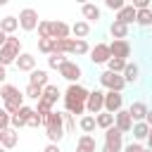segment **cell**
<instances>
[{
  "label": "cell",
  "mask_w": 152,
  "mask_h": 152,
  "mask_svg": "<svg viewBox=\"0 0 152 152\" xmlns=\"http://www.w3.org/2000/svg\"><path fill=\"white\" fill-rule=\"evenodd\" d=\"M59 97H62V93H59V88H57V86L48 83V86L43 88V100H48L50 104H55V102H57Z\"/></svg>",
  "instance_id": "obj_28"
},
{
  "label": "cell",
  "mask_w": 152,
  "mask_h": 152,
  "mask_svg": "<svg viewBox=\"0 0 152 152\" xmlns=\"http://www.w3.org/2000/svg\"><path fill=\"white\" fill-rule=\"evenodd\" d=\"M7 128H12V116L5 109H0V131H7Z\"/></svg>",
  "instance_id": "obj_39"
},
{
  "label": "cell",
  "mask_w": 152,
  "mask_h": 152,
  "mask_svg": "<svg viewBox=\"0 0 152 152\" xmlns=\"http://www.w3.org/2000/svg\"><path fill=\"white\" fill-rule=\"evenodd\" d=\"M147 150H152V128H150V135H147Z\"/></svg>",
  "instance_id": "obj_49"
},
{
  "label": "cell",
  "mask_w": 152,
  "mask_h": 152,
  "mask_svg": "<svg viewBox=\"0 0 152 152\" xmlns=\"http://www.w3.org/2000/svg\"><path fill=\"white\" fill-rule=\"evenodd\" d=\"M38 50L50 57V55L55 52V40H52V38H38Z\"/></svg>",
  "instance_id": "obj_32"
},
{
  "label": "cell",
  "mask_w": 152,
  "mask_h": 152,
  "mask_svg": "<svg viewBox=\"0 0 152 152\" xmlns=\"http://www.w3.org/2000/svg\"><path fill=\"white\" fill-rule=\"evenodd\" d=\"M133 140L135 142H142V140H147V135H150V126L145 124V121H138V124H133Z\"/></svg>",
  "instance_id": "obj_23"
},
{
  "label": "cell",
  "mask_w": 152,
  "mask_h": 152,
  "mask_svg": "<svg viewBox=\"0 0 152 152\" xmlns=\"http://www.w3.org/2000/svg\"><path fill=\"white\" fill-rule=\"evenodd\" d=\"M104 5H107L109 10H114V12H121L126 2H124V0H104Z\"/></svg>",
  "instance_id": "obj_40"
},
{
  "label": "cell",
  "mask_w": 152,
  "mask_h": 152,
  "mask_svg": "<svg viewBox=\"0 0 152 152\" xmlns=\"http://www.w3.org/2000/svg\"><path fill=\"white\" fill-rule=\"evenodd\" d=\"M0 152H7V150H5V147H2V145H0Z\"/></svg>",
  "instance_id": "obj_51"
},
{
  "label": "cell",
  "mask_w": 152,
  "mask_h": 152,
  "mask_svg": "<svg viewBox=\"0 0 152 152\" xmlns=\"http://www.w3.org/2000/svg\"><path fill=\"white\" fill-rule=\"evenodd\" d=\"M28 128H38V126H43V116L38 114V112H33V116L28 119V124H26Z\"/></svg>",
  "instance_id": "obj_41"
},
{
  "label": "cell",
  "mask_w": 152,
  "mask_h": 152,
  "mask_svg": "<svg viewBox=\"0 0 152 152\" xmlns=\"http://www.w3.org/2000/svg\"><path fill=\"white\" fill-rule=\"evenodd\" d=\"M124 69H126V62H124V59L112 57V59L107 62V71H112V74H124Z\"/></svg>",
  "instance_id": "obj_34"
},
{
  "label": "cell",
  "mask_w": 152,
  "mask_h": 152,
  "mask_svg": "<svg viewBox=\"0 0 152 152\" xmlns=\"http://www.w3.org/2000/svg\"><path fill=\"white\" fill-rule=\"evenodd\" d=\"M14 66H17L19 71H26V74H31V71L36 69V57H33L31 52H21V55L17 57V62H14Z\"/></svg>",
  "instance_id": "obj_16"
},
{
  "label": "cell",
  "mask_w": 152,
  "mask_h": 152,
  "mask_svg": "<svg viewBox=\"0 0 152 152\" xmlns=\"http://www.w3.org/2000/svg\"><path fill=\"white\" fill-rule=\"evenodd\" d=\"M5 43H7V33H2V31H0V50H2V45H5Z\"/></svg>",
  "instance_id": "obj_48"
},
{
  "label": "cell",
  "mask_w": 152,
  "mask_h": 152,
  "mask_svg": "<svg viewBox=\"0 0 152 152\" xmlns=\"http://www.w3.org/2000/svg\"><path fill=\"white\" fill-rule=\"evenodd\" d=\"M124 109V93H114V90H104V112L116 114Z\"/></svg>",
  "instance_id": "obj_8"
},
{
  "label": "cell",
  "mask_w": 152,
  "mask_h": 152,
  "mask_svg": "<svg viewBox=\"0 0 152 152\" xmlns=\"http://www.w3.org/2000/svg\"><path fill=\"white\" fill-rule=\"evenodd\" d=\"M81 14H83V21H88V24H97L100 19H102V10L95 5V2H83L81 5Z\"/></svg>",
  "instance_id": "obj_12"
},
{
  "label": "cell",
  "mask_w": 152,
  "mask_h": 152,
  "mask_svg": "<svg viewBox=\"0 0 152 152\" xmlns=\"http://www.w3.org/2000/svg\"><path fill=\"white\" fill-rule=\"evenodd\" d=\"M0 145H2V131H0Z\"/></svg>",
  "instance_id": "obj_50"
},
{
  "label": "cell",
  "mask_w": 152,
  "mask_h": 152,
  "mask_svg": "<svg viewBox=\"0 0 152 152\" xmlns=\"http://www.w3.org/2000/svg\"><path fill=\"white\" fill-rule=\"evenodd\" d=\"M109 52H112V57L128 62V57H131V43L128 40H112L109 43Z\"/></svg>",
  "instance_id": "obj_11"
},
{
  "label": "cell",
  "mask_w": 152,
  "mask_h": 152,
  "mask_svg": "<svg viewBox=\"0 0 152 152\" xmlns=\"http://www.w3.org/2000/svg\"><path fill=\"white\" fill-rule=\"evenodd\" d=\"M64 62H66V55H59V52H52V55L48 57V66H50V69H57V71H59V66H62Z\"/></svg>",
  "instance_id": "obj_33"
},
{
  "label": "cell",
  "mask_w": 152,
  "mask_h": 152,
  "mask_svg": "<svg viewBox=\"0 0 152 152\" xmlns=\"http://www.w3.org/2000/svg\"><path fill=\"white\" fill-rule=\"evenodd\" d=\"M86 112L97 116L100 112H104V90H90L88 102H86Z\"/></svg>",
  "instance_id": "obj_7"
},
{
  "label": "cell",
  "mask_w": 152,
  "mask_h": 152,
  "mask_svg": "<svg viewBox=\"0 0 152 152\" xmlns=\"http://www.w3.org/2000/svg\"><path fill=\"white\" fill-rule=\"evenodd\" d=\"M71 36V26L64 21H50V38L52 40H62Z\"/></svg>",
  "instance_id": "obj_14"
},
{
  "label": "cell",
  "mask_w": 152,
  "mask_h": 152,
  "mask_svg": "<svg viewBox=\"0 0 152 152\" xmlns=\"http://www.w3.org/2000/svg\"><path fill=\"white\" fill-rule=\"evenodd\" d=\"M142 152H152V150H142Z\"/></svg>",
  "instance_id": "obj_52"
},
{
  "label": "cell",
  "mask_w": 152,
  "mask_h": 152,
  "mask_svg": "<svg viewBox=\"0 0 152 152\" xmlns=\"http://www.w3.org/2000/svg\"><path fill=\"white\" fill-rule=\"evenodd\" d=\"M24 97H31V100H40L43 97V88H38V86H31V83H26V90H24Z\"/></svg>",
  "instance_id": "obj_35"
},
{
  "label": "cell",
  "mask_w": 152,
  "mask_h": 152,
  "mask_svg": "<svg viewBox=\"0 0 152 152\" xmlns=\"http://www.w3.org/2000/svg\"><path fill=\"white\" fill-rule=\"evenodd\" d=\"M71 33H74L78 40H86V36L90 33V24H88V21H83V19H78L76 24H71Z\"/></svg>",
  "instance_id": "obj_25"
},
{
  "label": "cell",
  "mask_w": 152,
  "mask_h": 152,
  "mask_svg": "<svg viewBox=\"0 0 152 152\" xmlns=\"http://www.w3.org/2000/svg\"><path fill=\"white\" fill-rule=\"evenodd\" d=\"M17 19H19V28H21V31H28V33H31V31H36V28H38V24H40L38 12H36L33 7H24V10L19 12V17H17Z\"/></svg>",
  "instance_id": "obj_5"
},
{
  "label": "cell",
  "mask_w": 152,
  "mask_h": 152,
  "mask_svg": "<svg viewBox=\"0 0 152 152\" xmlns=\"http://www.w3.org/2000/svg\"><path fill=\"white\" fill-rule=\"evenodd\" d=\"M76 152H95V138L88 133H81L76 140Z\"/></svg>",
  "instance_id": "obj_19"
},
{
  "label": "cell",
  "mask_w": 152,
  "mask_h": 152,
  "mask_svg": "<svg viewBox=\"0 0 152 152\" xmlns=\"http://www.w3.org/2000/svg\"><path fill=\"white\" fill-rule=\"evenodd\" d=\"M71 55H76V57L90 55V45H88V40H78V38H71Z\"/></svg>",
  "instance_id": "obj_26"
},
{
  "label": "cell",
  "mask_w": 152,
  "mask_h": 152,
  "mask_svg": "<svg viewBox=\"0 0 152 152\" xmlns=\"http://www.w3.org/2000/svg\"><path fill=\"white\" fill-rule=\"evenodd\" d=\"M17 28H19V19H17V17H12V14H10V17H2V19H0V31H2V33L14 36V31H17Z\"/></svg>",
  "instance_id": "obj_22"
},
{
  "label": "cell",
  "mask_w": 152,
  "mask_h": 152,
  "mask_svg": "<svg viewBox=\"0 0 152 152\" xmlns=\"http://www.w3.org/2000/svg\"><path fill=\"white\" fill-rule=\"evenodd\" d=\"M100 86L104 88V90H114V93H124V88H126V81H124V76L121 74H112V71H102L100 74Z\"/></svg>",
  "instance_id": "obj_4"
},
{
  "label": "cell",
  "mask_w": 152,
  "mask_h": 152,
  "mask_svg": "<svg viewBox=\"0 0 152 152\" xmlns=\"http://www.w3.org/2000/svg\"><path fill=\"white\" fill-rule=\"evenodd\" d=\"M38 38H50V21L48 19H40V24H38Z\"/></svg>",
  "instance_id": "obj_38"
},
{
  "label": "cell",
  "mask_w": 152,
  "mask_h": 152,
  "mask_svg": "<svg viewBox=\"0 0 152 152\" xmlns=\"http://www.w3.org/2000/svg\"><path fill=\"white\" fill-rule=\"evenodd\" d=\"M135 24H140V26H152V7H150V10H138Z\"/></svg>",
  "instance_id": "obj_31"
},
{
  "label": "cell",
  "mask_w": 152,
  "mask_h": 152,
  "mask_svg": "<svg viewBox=\"0 0 152 152\" xmlns=\"http://www.w3.org/2000/svg\"><path fill=\"white\" fill-rule=\"evenodd\" d=\"M135 10H150V0H133L131 2Z\"/></svg>",
  "instance_id": "obj_44"
},
{
  "label": "cell",
  "mask_w": 152,
  "mask_h": 152,
  "mask_svg": "<svg viewBox=\"0 0 152 152\" xmlns=\"http://www.w3.org/2000/svg\"><path fill=\"white\" fill-rule=\"evenodd\" d=\"M121 140H124V133H121L116 126H112V128H107V131H104V145H107L112 152H124Z\"/></svg>",
  "instance_id": "obj_9"
},
{
  "label": "cell",
  "mask_w": 152,
  "mask_h": 152,
  "mask_svg": "<svg viewBox=\"0 0 152 152\" xmlns=\"http://www.w3.org/2000/svg\"><path fill=\"white\" fill-rule=\"evenodd\" d=\"M109 33H112V38H114V40H126V38H128V26L114 19V21L109 24Z\"/></svg>",
  "instance_id": "obj_20"
},
{
  "label": "cell",
  "mask_w": 152,
  "mask_h": 152,
  "mask_svg": "<svg viewBox=\"0 0 152 152\" xmlns=\"http://www.w3.org/2000/svg\"><path fill=\"white\" fill-rule=\"evenodd\" d=\"M78 128H81L83 133H88V135H90V133L97 128V124H95V116H93V114H83V116L78 119Z\"/></svg>",
  "instance_id": "obj_27"
},
{
  "label": "cell",
  "mask_w": 152,
  "mask_h": 152,
  "mask_svg": "<svg viewBox=\"0 0 152 152\" xmlns=\"http://www.w3.org/2000/svg\"><path fill=\"white\" fill-rule=\"evenodd\" d=\"M43 152H62V150H59V145H57V142H48V145L43 147Z\"/></svg>",
  "instance_id": "obj_45"
},
{
  "label": "cell",
  "mask_w": 152,
  "mask_h": 152,
  "mask_svg": "<svg viewBox=\"0 0 152 152\" xmlns=\"http://www.w3.org/2000/svg\"><path fill=\"white\" fill-rule=\"evenodd\" d=\"M88 95H90V90L88 88H83L81 83H69V88L64 90V109L71 114V116H76V114H86V102H88Z\"/></svg>",
  "instance_id": "obj_1"
},
{
  "label": "cell",
  "mask_w": 152,
  "mask_h": 152,
  "mask_svg": "<svg viewBox=\"0 0 152 152\" xmlns=\"http://www.w3.org/2000/svg\"><path fill=\"white\" fill-rule=\"evenodd\" d=\"M135 17H138V10H135L133 5H124V10L116 12V21H121V24H126V26H131V24L135 21Z\"/></svg>",
  "instance_id": "obj_17"
},
{
  "label": "cell",
  "mask_w": 152,
  "mask_h": 152,
  "mask_svg": "<svg viewBox=\"0 0 152 152\" xmlns=\"http://www.w3.org/2000/svg\"><path fill=\"white\" fill-rule=\"evenodd\" d=\"M43 128H45V135H48V142H57L66 135L64 131V114L62 112H50L48 116H43Z\"/></svg>",
  "instance_id": "obj_2"
},
{
  "label": "cell",
  "mask_w": 152,
  "mask_h": 152,
  "mask_svg": "<svg viewBox=\"0 0 152 152\" xmlns=\"http://www.w3.org/2000/svg\"><path fill=\"white\" fill-rule=\"evenodd\" d=\"M52 107H55V104H50L48 100H43V97H40V100H38V104H36V112H38L40 116H48L50 112H55Z\"/></svg>",
  "instance_id": "obj_36"
},
{
  "label": "cell",
  "mask_w": 152,
  "mask_h": 152,
  "mask_svg": "<svg viewBox=\"0 0 152 152\" xmlns=\"http://www.w3.org/2000/svg\"><path fill=\"white\" fill-rule=\"evenodd\" d=\"M95 124H97V128L107 131V128L114 126V114H109V112H100V114L95 116Z\"/></svg>",
  "instance_id": "obj_29"
},
{
  "label": "cell",
  "mask_w": 152,
  "mask_h": 152,
  "mask_svg": "<svg viewBox=\"0 0 152 152\" xmlns=\"http://www.w3.org/2000/svg\"><path fill=\"white\" fill-rule=\"evenodd\" d=\"M24 126H26V121H24L19 114H14V116H12V128H14V131H19V128H24Z\"/></svg>",
  "instance_id": "obj_42"
},
{
  "label": "cell",
  "mask_w": 152,
  "mask_h": 152,
  "mask_svg": "<svg viewBox=\"0 0 152 152\" xmlns=\"http://www.w3.org/2000/svg\"><path fill=\"white\" fill-rule=\"evenodd\" d=\"M28 83L31 86H38V88H45L48 86V71L45 69H33L28 74Z\"/></svg>",
  "instance_id": "obj_21"
},
{
  "label": "cell",
  "mask_w": 152,
  "mask_h": 152,
  "mask_svg": "<svg viewBox=\"0 0 152 152\" xmlns=\"http://www.w3.org/2000/svg\"><path fill=\"white\" fill-rule=\"evenodd\" d=\"M114 126H116L121 133H131V131H133V119H131L128 109H121V112L114 114Z\"/></svg>",
  "instance_id": "obj_13"
},
{
  "label": "cell",
  "mask_w": 152,
  "mask_h": 152,
  "mask_svg": "<svg viewBox=\"0 0 152 152\" xmlns=\"http://www.w3.org/2000/svg\"><path fill=\"white\" fill-rule=\"evenodd\" d=\"M124 81H126V86L128 83H138L140 81V66L135 64V62H126V69H124Z\"/></svg>",
  "instance_id": "obj_18"
},
{
  "label": "cell",
  "mask_w": 152,
  "mask_h": 152,
  "mask_svg": "<svg viewBox=\"0 0 152 152\" xmlns=\"http://www.w3.org/2000/svg\"><path fill=\"white\" fill-rule=\"evenodd\" d=\"M5 78H7V66L0 64V86H5Z\"/></svg>",
  "instance_id": "obj_46"
},
{
  "label": "cell",
  "mask_w": 152,
  "mask_h": 152,
  "mask_svg": "<svg viewBox=\"0 0 152 152\" xmlns=\"http://www.w3.org/2000/svg\"><path fill=\"white\" fill-rule=\"evenodd\" d=\"M109 59H112L109 43H97L95 48H90V62L93 64H107Z\"/></svg>",
  "instance_id": "obj_10"
},
{
  "label": "cell",
  "mask_w": 152,
  "mask_h": 152,
  "mask_svg": "<svg viewBox=\"0 0 152 152\" xmlns=\"http://www.w3.org/2000/svg\"><path fill=\"white\" fill-rule=\"evenodd\" d=\"M17 95H21V93H19V88L12 86V83H5V86L0 88V100H2V102L12 100V97H17Z\"/></svg>",
  "instance_id": "obj_30"
},
{
  "label": "cell",
  "mask_w": 152,
  "mask_h": 152,
  "mask_svg": "<svg viewBox=\"0 0 152 152\" xmlns=\"http://www.w3.org/2000/svg\"><path fill=\"white\" fill-rule=\"evenodd\" d=\"M17 142H19V131H14V128L2 131V147H5V150L17 147Z\"/></svg>",
  "instance_id": "obj_24"
},
{
  "label": "cell",
  "mask_w": 152,
  "mask_h": 152,
  "mask_svg": "<svg viewBox=\"0 0 152 152\" xmlns=\"http://www.w3.org/2000/svg\"><path fill=\"white\" fill-rule=\"evenodd\" d=\"M64 114V131L66 133H74L76 131V116H71L69 112H62Z\"/></svg>",
  "instance_id": "obj_37"
},
{
  "label": "cell",
  "mask_w": 152,
  "mask_h": 152,
  "mask_svg": "<svg viewBox=\"0 0 152 152\" xmlns=\"http://www.w3.org/2000/svg\"><path fill=\"white\" fill-rule=\"evenodd\" d=\"M59 76H62V78H66L69 83H78V78L83 76V69H81V64H78V62L66 59V62L59 66Z\"/></svg>",
  "instance_id": "obj_6"
},
{
  "label": "cell",
  "mask_w": 152,
  "mask_h": 152,
  "mask_svg": "<svg viewBox=\"0 0 152 152\" xmlns=\"http://www.w3.org/2000/svg\"><path fill=\"white\" fill-rule=\"evenodd\" d=\"M145 124H147V126H150V128H152V109H150V112H147V116H145Z\"/></svg>",
  "instance_id": "obj_47"
},
{
  "label": "cell",
  "mask_w": 152,
  "mask_h": 152,
  "mask_svg": "<svg viewBox=\"0 0 152 152\" xmlns=\"http://www.w3.org/2000/svg\"><path fill=\"white\" fill-rule=\"evenodd\" d=\"M19 55H21V40H19L17 36H7V43H5L2 50H0V64H2V66H10V64L17 62Z\"/></svg>",
  "instance_id": "obj_3"
},
{
  "label": "cell",
  "mask_w": 152,
  "mask_h": 152,
  "mask_svg": "<svg viewBox=\"0 0 152 152\" xmlns=\"http://www.w3.org/2000/svg\"><path fill=\"white\" fill-rule=\"evenodd\" d=\"M147 112H150V107H147L142 100H138V102H131V107H128V114H131L133 124H138V121H145Z\"/></svg>",
  "instance_id": "obj_15"
},
{
  "label": "cell",
  "mask_w": 152,
  "mask_h": 152,
  "mask_svg": "<svg viewBox=\"0 0 152 152\" xmlns=\"http://www.w3.org/2000/svg\"><path fill=\"white\" fill-rule=\"evenodd\" d=\"M142 150H145V147H142L140 142H128V145L124 147V152H142Z\"/></svg>",
  "instance_id": "obj_43"
}]
</instances>
